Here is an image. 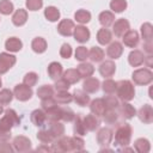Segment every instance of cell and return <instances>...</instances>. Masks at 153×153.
Returning a JSON list of instances; mask_svg holds the SVG:
<instances>
[{
	"label": "cell",
	"instance_id": "7dc6e473",
	"mask_svg": "<svg viewBox=\"0 0 153 153\" xmlns=\"http://www.w3.org/2000/svg\"><path fill=\"white\" fill-rule=\"evenodd\" d=\"M14 7H13V4L10 1V0H1L0 1V13L1 14H11L13 12Z\"/></svg>",
	"mask_w": 153,
	"mask_h": 153
},
{
	"label": "cell",
	"instance_id": "5b68a950",
	"mask_svg": "<svg viewBox=\"0 0 153 153\" xmlns=\"http://www.w3.org/2000/svg\"><path fill=\"white\" fill-rule=\"evenodd\" d=\"M50 148H51V152H72V151H74L69 136L57 137V140L53 143V146Z\"/></svg>",
	"mask_w": 153,
	"mask_h": 153
},
{
	"label": "cell",
	"instance_id": "836d02e7",
	"mask_svg": "<svg viewBox=\"0 0 153 153\" xmlns=\"http://www.w3.org/2000/svg\"><path fill=\"white\" fill-rule=\"evenodd\" d=\"M44 17L49 22H57L60 19V11L55 6H48L44 10Z\"/></svg>",
	"mask_w": 153,
	"mask_h": 153
},
{
	"label": "cell",
	"instance_id": "b9f144b4",
	"mask_svg": "<svg viewBox=\"0 0 153 153\" xmlns=\"http://www.w3.org/2000/svg\"><path fill=\"white\" fill-rule=\"evenodd\" d=\"M86 128L82 123V120L80 116H75L74 117V133L75 135H79V136H82L86 134Z\"/></svg>",
	"mask_w": 153,
	"mask_h": 153
},
{
	"label": "cell",
	"instance_id": "cb8c5ba5",
	"mask_svg": "<svg viewBox=\"0 0 153 153\" xmlns=\"http://www.w3.org/2000/svg\"><path fill=\"white\" fill-rule=\"evenodd\" d=\"M76 72L79 73L80 78H90L93 72H94V67L91 65V63H87V62H81L78 67H76Z\"/></svg>",
	"mask_w": 153,
	"mask_h": 153
},
{
	"label": "cell",
	"instance_id": "603a6c76",
	"mask_svg": "<svg viewBox=\"0 0 153 153\" xmlns=\"http://www.w3.org/2000/svg\"><path fill=\"white\" fill-rule=\"evenodd\" d=\"M5 48L11 53H17L23 48V43L17 37H10L5 42Z\"/></svg>",
	"mask_w": 153,
	"mask_h": 153
},
{
	"label": "cell",
	"instance_id": "484cf974",
	"mask_svg": "<svg viewBox=\"0 0 153 153\" xmlns=\"http://www.w3.org/2000/svg\"><path fill=\"white\" fill-rule=\"evenodd\" d=\"M30 118H31V122H32L35 126H37V127H42V126L44 124L45 120H47L44 110H41V109L33 110V111L31 112Z\"/></svg>",
	"mask_w": 153,
	"mask_h": 153
},
{
	"label": "cell",
	"instance_id": "d590c367",
	"mask_svg": "<svg viewBox=\"0 0 153 153\" xmlns=\"http://www.w3.org/2000/svg\"><path fill=\"white\" fill-rule=\"evenodd\" d=\"M88 57L93 62H100L104 59V50L99 47H92L88 51Z\"/></svg>",
	"mask_w": 153,
	"mask_h": 153
},
{
	"label": "cell",
	"instance_id": "d6986e66",
	"mask_svg": "<svg viewBox=\"0 0 153 153\" xmlns=\"http://www.w3.org/2000/svg\"><path fill=\"white\" fill-rule=\"evenodd\" d=\"M122 53H123V47H122V44H121L120 42H117V41L110 43V45H109L108 49H106L108 56H109L110 59H115V60L118 59V57L122 55Z\"/></svg>",
	"mask_w": 153,
	"mask_h": 153
},
{
	"label": "cell",
	"instance_id": "f35d334b",
	"mask_svg": "<svg viewBox=\"0 0 153 153\" xmlns=\"http://www.w3.org/2000/svg\"><path fill=\"white\" fill-rule=\"evenodd\" d=\"M141 36L145 39V42L152 41L153 38V26L151 23H143L141 25Z\"/></svg>",
	"mask_w": 153,
	"mask_h": 153
},
{
	"label": "cell",
	"instance_id": "3957f363",
	"mask_svg": "<svg viewBox=\"0 0 153 153\" xmlns=\"http://www.w3.org/2000/svg\"><path fill=\"white\" fill-rule=\"evenodd\" d=\"M19 122H20V120H19V116L17 115V112L13 109H6L4 117L0 120V128L5 129V130H11V128L13 126L19 124Z\"/></svg>",
	"mask_w": 153,
	"mask_h": 153
},
{
	"label": "cell",
	"instance_id": "4316f807",
	"mask_svg": "<svg viewBox=\"0 0 153 153\" xmlns=\"http://www.w3.org/2000/svg\"><path fill=\"white\" fill-rule=\"evenodd\" d=\"M82 123H84L86 130H88V131H93V130H96V129L99 127V120H98L97 116L93 115V114L87 115V116L82 120Z\"/></svg>",
	"mask_w": 153,
	"mask_h": 153
},
{
	"label": "cell",
	"instance_id": "c3c4849f",
	"mask_svg": "<svg viewBox=\"0 0 153 153\" xmlns=\"http://www.w3.org/2000/svg\"><path fill=\"white\" fill-rule=\"evenodd\" d=\"M74 55H75V59H76L78 61L84 62V61H85V60L88 57V50L86 49V47L80 45V47H78V48L75 49Z\"/></svg>",
	"mask_w": 153,
	"mask_h": 153
},
{
	"label": "cell",
	"instance_id": "91938a15",
	"mask_svg": "<svg viewBox=\"0 0 153 153\" xmlns=\"http://www.w3.org/2000/svg\"><path fill=\"white\" fill-rule=\"evenodd\" d=\"M13 151V148L11 147V145L7 142V141H1V143H0V152H12Z\"/></svg>",
	"mask_w": 153,
	"mask_h": 153
},
{
	"label": "cell",
	"instance_id": "9a60e30c",
	"mask_svg": "<svg viewBox=\"0 0 153 153\" xmlns=\"http://www.w3.org/2000/svg\"><path fill=\"white\" fill-rule=\"evenodd\" d=\"M128 62L133 67H139L145 62V55L141 50H131L128 55Z\"/></svg>",
	"mask_w": 153,
	"mask_h": 153
},
{
	"label": "cell",
	"instance_id": "4fadbf2b",
	"mask_svg": "<svg viewBox=\"0 0 153 153\" xmlns=\"http://www.w3.org/2000/svg\"><path fill=\"white\" fill-rule=\"evenodd\" d=\"M137 116L140 118L141 122L146 123V124H149L153 122V109L151 105L148 104H145L142 108H140L139 112H137Z\"/></svg>",
	"mask_w": 153,
	"mask_h": 153
},
{
	"label": "cell",
	"instance_id": "f546056e",
	"mask_svg": "<svg viewBox=\"0 0 153 153\" xmlns=\"http://www.w3.org/2000/svg\"><path fill=\"white\" fill-rule=\"evenodd\" d=\"M98 19H99V23L104 27H108L111 24H114V22H115V14L112 12H110V11H103V12H100Z\"/></svg>",
	"mask_w": 153,
	"mask_h": 153
},
{
	"label": "cell",
	"instance_id": "f6af8a7d",
	"mask_svg": "<svg viewBox=\"0 0 153 153\" xmlns=\"http://www.w3.org/2000/svg\"><path fill=\"white\" fill-rule=\"evenodd\" d=\"M13 99V92L8 88H4L0 91V105H7Z\"/></svg>",
	"mask_w": 153,
	"mask_h": 153
},
{
	"label": "cell",
	"instance_id": "bcb514c9",
	"mask_svg": "<svg viewBox=\"0 0 153 153\" xmlns=\"http://www.w3.org/2000/svg\"><path fill=\"white\" fill-rule=\"evenodd\" d=\"M37 80H38V75H37L35 72H29V73H26L25 76L23 78V84H25V85L29 86V87H32V86L36 85Z\"/></svg>",
	"mask_w": 153,
	"mask_h": 153
},
{
	"label": "cell",
	"instance_id": "5bb4252c",
	"mask_svg": "<svg viewBox=\"0 0 153 153\" xmlns=\"http://www.w3.org/2000/svg\"><path fill=\"white\" fill-rule=\"evenodd\" d=\"M112 140V130L110 128H102L99 129L97 134V142L100 146H108L110 145Z\"/></svg>",
	"mask_w": 153,
	"mask_h": 153
},
{
	"label": "cell",
	"instance_id": "8d00e7d4",
	"mask_svg": "<svg viewBox=\"0 0 153 153\" xmlns=\"http://www.w3.org/2000/svg\"><path fill=\"white\" fill-rule=\"evenodd\" d=\"M49 130H50V133L54 135L55 139L61 137V136H63V134H65V127H63V124H61L59 121L51 122Z\"/></svg>",
	"mask_w": 153,
	"mask_h": 153
},
{
	"label": "cell",
	"instance_id": "e575fe53",
	"mask_svg": "<svg viewBox=\"0 0 153 153\" xmlns=\"http://www.w3.org/2000/svg\"><path fill=\"white\" fill-rule=\"evenodd\" d=\"M45 112V117L50 121V122H55V121H60L62 117V109L60 106H55L50 110L44 111Z\"/></svg>",
	"mask_w": 153,
	"mask_h": 153
},
{
	"label": "cell",
	"instance_id": "52a82bcc",
	"mask_svg": "<svg viewBox=\"0 0 153 153\" xmlns=\"http://www.w3.org/2000/svg\"><path fill=\"white\" fill-rule=\"evenodd\" d=\"M17 59L14 55L8 53H1L0 54V74L6 73L10 68H12L16 63Z\"/></svg>",
	"mask_w": 153,
	"mask_h": 153
},
{
	"label": "cell",
	"instance_id": "d4e9b609",
	"mask_svg": "<svg viewBox=\"0 0 153 153\" xmlns=\"http://www.w3.org/2000/svg\"><path fill=\"white\" fill-rule=\"evenodd\" d=\"M47 71H48L49 76H50L51 79H54V80L61 78V76H62V73H63L62 66H61V63H59V62H51V63H49Z\"/></svg>",
	"mask_w": 153,
	"mask_h": 153
},
{
	"label": "cell",
	"instance_id": "ba28073f",
	"mask_svg": "<svg viewBox=\"0 0 153 153\" xmlns=\"http://www.w3.org/2000/svg\"><path fill=\"white\" fill-rule=\"evenodd\" d=\"M13 149L17 152H29L31 149V141L23 135H18L13 139Z\"/></svg>",
	"mask_w": 153,
	"mask_h": 153
},
{
	"label": "cell",
	"instance_id": "6f0895ef",
	"mask_svg": "<svg viewBox=\"0 0 153 153\" xmlns=\"http://www.w3.org/2000/svg\"><path fill=\"white\" fill-rule=\"evenodd\" d=\"M60 55L63 59H69L72 55V47L68 43H63L60 48Z\"/></svg>",
	"mask_w": 153,
	"mask_h": 153
},
{
	"label": "cell",
	"instance_id": "f1b7e54d",
	"mask_svg": "<svg viewBox=\"0 0 153 153\" xmlns=\"http://www.w3.org/2000/svg\"><path fill=\"white\" fill-rule=\"evenodd\" d=\"M111 39H112V35H111V32L106 27H103V29L98 30V32H97V41H98L99 44H102V45L109 44L111 42Z\"/></svg>",
	"mask_w": 153,
	"mask_h": 153
},
{
	"label": "cell",
	"instance_id": "277c9868",
	"mask_svg": "<svg viewBox=\"0 0 153 153\" xmlns=\"http://www.w3.org/2000/svg\"><path fill=\"white\" fill-rule=\"evenodd\" d=\"M131 79L136 85H148L153 80V73L148 68H139L133 72Z\"/></svg>",
	"mask_w": 153,
	"mask_h": 153
},
{
	"label": "cell",
	"instance_id": "ab89813d",
	"mask_svg": "<svg viewBox=\"0 0 153 153\" xmlns=\"http://www.w3.org/2000/svg\"><path fill=\"white\" fill-rule=\"evenodd\" d=\"M37 96L41 99H47V98L53 97L54 96V88H53V86H50V85H43V86L38 87Z\"/></svg>",
	"mask_w": 153,
	"mask_h": 153
},
{
	"label": "cell",
	"instance_id": "ee69618b",
	"mask_svg": "<svg viewBox=\"0 0 153 153\" xmlns=\"http://www.w3.org/2000/svg\"><path fill=\"white\" fill-rule=\"evenodd\" d=\"M116 87H117V82L114 81V80L110 79V78H108L106 80H104L103 84H102V88H103V91H104L105 93H108V94L114 93V92L116 91Z\"/></svg>",
	"mask_w": 153,
	"mask_h": 153
},
{
	"label": "cell",
	"instance_id": "74e56055",
	"mask_svg": "<svg viewBox=\"0 0 153 153\" xmlns=\"http://www.w3.org/2000/svg\"><path fill=\"white\" fill-rule=\"evenodd\" d=\"M74 19L80 24H86L91 20V13L86 10H78L74 13Z\"/></svg>",
	"mask_w": 153,
	"mask_h": 153
},
{
	"label": "cell",
	"instance_id": "11a10c76",
	"mask_svg": "<svg viewBox=\"0 0 153 153\" xmlns=\"http://www.w3.org/2000/svg\"><path fill=\"white\" fill-rule=\"evenodd\" d=\"M41 105H42V109L44 111H47V110H50V109L57 106V103L53 97H50V98H47V99H42V104Z\"/></svg>",
	"mask_w": 153,
	"mask_h": 153
},
{
	"label": "cell",
	"instance_id": "83f0119b",
	"mask_svg": "<svg viewBox=\"0 0 153 153\" xmlns=\"http://www.w3.org/2000/svg\"><path fill=\"white\" fill-rule=\"evenodd\" d=\"M31 48L35 53L37 54H42L47 50V41L43 37H36L32 39L31 42Z\"/></svg>",
	"mask_w": 153,
	"mask_h": 153
},
{
	"label": "cell",
	"instance_id": "db71d44e",
	"mask_svg": "<svg viewBox=\"0 0 153 153\" xmlns=\"http://www.w3.org/2000/svg\"><path fill=\"white\" fill-rule=\"evenodd\" d=\"M54 86H55V90L56 91H68V88H69V84L62 76L59 78V79H56Z\"/></svg>",
	"mask_w": 153,
	"mask_h": 153
},
{
	"label": "cell",
	"instance_id": "30bf717a",
	"mask_svg": "<svg viewBox=\"0 0 153 153\" xmlns=\"http://www.w3.org/2000/svg\"><path fill=\"white\" fill-rule=\"evenodd\" d=\"M73 36H74L75 41H78L80 43H85V42H87L90 39L91 33H90V30L86 26H84V25H76L74 27Z\"/></svg>",
	"mask_w": 153,
	"mask_h": 153
},
{
	"label": "cell",
	"instance_id": "680465c9",
	"mask_svg": "<svg viewBox=\"0 0 153 153\" xmlns=\"http://www.w3.org/2000/svg\"><path fill=\"white\" fill-rule=\"evenodd\" d=\"M11 137V130H5L0 128V142L1 141H7Z\"/></svg>",
	"mask_w": 153,
	"mask_h": 153
},
{
	"label": "cell",
	"instance_id": "4dcf8cb0",
	"mask_svg": "<svg viewBox=\"0 0 153 153\" xmlns=\"http://www.w3.org/2000/svg\"><path fill=\"white\" fill-rule=\"evenodd\" d=\"M134 148L136 152L139 153H148L149 149H151V143L147 139H143V137H140L137 140H135L134 142Z\"/></svg>",
	"mask_w": 153,
	"mask_h": 153
},
{
	"label": "cell",
	"instance_id": "6da1fadb",
	"mask_svg": "<svg viewBox=\"0 0 153 153\" xmlns=\"http://www.w3.org/2000/svg\"><path fill=\"white\" fill-rule=\"evenodd\" d=\"M116 92H117L118 99H121V100H123V102H129V100H131V99L134 98V96H135L134 85H133L129 80H122V81L117 82Z\"/></svg>",
	"mask_w": 153,
	"mask_h": 153
},
{
	"label": "cell",
	"instance_id": "816d5d0a",
	"mask_svg": "<svg viewBox=\"0 0 153 153\" xmlns=\"http://www.w3.org/2000/svg\"><path fill=\"white\" fill-rule=\"evenodd\" d=\"M71 141H72V145H73V149L74 151H81L84 148V140L79 136V135H75V136H71Z\"/></svg>",
	"mask_w": 153,
	"mask_h": 153
},
{
	"label": "cell",
	"instance_id": "2e32d148",
	"mask_svg": "<svg viewBox=\"0 0 153 153\" xmlns=\"http://www.w3.org/2000/svg\"><path fill=\"white\" fill-rule=\"evenodd\" d=\"M129 30V22L124 18H120L114 23V33L117 37H122Z\"/></svg>",
	"mask_w": 153,
	"mask_h": 153
},
{
	"label": "cell",
	"instance_id": "44dd1931",
	"mask_svg": "<svg viewBox=\"0 0 153 153\" xmlns=\"http://www.w3.org/2000/svg\"><path fill=\"white\" fill-rule=\"evenodd\" d=\"M72 96H73V100L80 106H86L90 103V96L84 90H75Z\"/></svg>",
	"mask_w": 153,
	"mask_h": 153
},
{
	"label": "cell",
	"instance_id": "9f6ffc18",
	"mask_svg": "<svg viewBox=\"0 0 153 153\" xmlns=\"http://www.w3.org/2000/svg\"><path fill=\"white\" fill-rule=\"evenodd\" d=\"M61 109H62V117H61V120H63L66 122H71V121L74 120L75 114L73 112L72 109H69V108H61Z\"/></svg>",
	"mask_w": 153,
	"mask_h": 153
},
{
	"label": "cell",
	"instance_id": "e0dca14e",
	"mask_svg": "<svg viewBox=\"0 0 153 153\" xmlns=\"http://www.w3.org/2000/svg\"><path fill=\"white\" fill-rule=\"evenodd\" d=\"M115 71H116V66H115V62H112L111 60L104 61L99 66V73L104 78H111L115 74Z\"/></svg>",
	"mask_w": 153,
	"mask_h": 153
},
{
	"label": "cell",
	"instance_id": "7c38bea8",
	"mask_svg": "<svg viewBox=\"0 0 153 153\" xmlns=\"http://www.w3.org/2000/svg\"><path fill=\"white\" fill-rule=\"evenodd\" d=\"M90 109H91V112L93 115H96V116H103V114L105 112V110L108 108H106V104H105L104 98H97V99H93L91 102Z\"/></svg>",
	"mask_w": 153,
	"mask_h": 153
},
{
	"label": "cell",
	"instance_id": "d6a6232c",
	"mask_svg": "<svg viewBox=\"0 0 153 153\" xmlns=\"http://www.w3.org/2000/svg\"><path fill=\"white\" fill-rule=\"evenodd\" d=\"M57 104H61V105H66V104H69L72 100H73V96L68 92V91H57L55 98Z\"/></svg>",
	"mask_w": 153,
	"mask_h": 153
},
{
	"label": "cell",
	"instance_id": "8992f818",
	"mask_svg": "<svg viewBox=\"0 0 153 153\" xmlns=\"http://www.w3.org/2000/svg\"><path fill=\"white\" fill-rule=\"evenodd\" d=\"M32 88L26 86L25 84H18L16 85L14 90H13V96L20 100V102H26L32 97Z\"/></svg>",
	"mask_w": 153,
	"mask_h": 153
},
{
	"label": "cell",
	"instance_id": "7a4b0ae2",
	"mask_svg": "<svg viewBox=\"0 0 153 153\" xmlns=\"http://www.w3.org/2000/svg\"><path fill=\"white\" fill-rule=\"evenodd\" d=\"M130 137H131V127L127 123L121 124L116 131H115V141L117 146H127L130 142Z\"/></svg>",
	"mask_w": 153,
	"mask_h": 153
},
{
	"label": "cell",
	"instance_id": "ffe728a7",
	"mask_svg": "<svg viewBox=\"0 0 153 153\" xmlns=\"http://www.w3.org/2000/svg\"><path fill=\"white\" fill-rule=\"evenodd\" d=\"M99 85H100V82H99L98 79L90 76V78L85 79V81L82 84V90L87 93H96L99 88Z\"/></svg>",
	"mask_w": 153,
	"mask_h": 153
},
{
	"label": "cell",
	"instance_id": "ac0fdd59",
	"mask_svg": "<svg viewBox=\"0 0 153 153\" xmlns=\"http://www.w3.org/2000/svg\"><path fill=\"white\" fill-rule=\"evenodd\" d=\"M117 109L120 110V114L122 115V117H124L127 120H130V118H133L136 115L135 108L131 104H129L128 102H123L122 104H118Z\"/></svg>",
	"mask_w": 153,
	"mask_h": 153
},
{
	"label": "cell",
	"instance_id": "1f68e13d",
	"mask_svg": "<svg viewBox=\"0 0 153 153\" xmlns=\"http://www.w3.org/2000/svg\"><path fill=\"white\" fill-rule=\"evenodd\" d=\"M62 78H63L69 85H72V84H76V82L80 80V75H79V73L76 72V69H73V68L65 71V72L62 73Z\"/></svg>",
	"mask_w": 153,
	"mask_h": 153
},
{
	"label": "cell",
	"instance_id": "7402d4cb",
	"mask_svg": "<svg viewBox=\"0 0 153 153\" xmlns=\"http://www.w3.org/2000/svg\"><path fill=\"white\" fill-rule=\"evenodd\" d=\"M26 20H27V12H26V10H24V8L17 10V11L13 13V16H12V23H13L16 26H22V25H24V24L26 23Z\"/></svg>",
	"mask_w": 153,
	"mask_h": 153
},
{
	"label": "cell",
	"instance_id": "be15d7a7",
	"mask_svg": "<svg viewBox=\"0 0 153 153\" xmlns=\"http://www.w3.org/2000/svg\"><path fill=\"white\" fill-rule=\"evenodd\" d=\"M4 112V109H2V105H0V115Z\"/></svg>",
	"mask_w": 153,
	"mask_h": 153
},
{
	"label": "cell",
	"instance_id": "e7e4bbea",
	"mask_svg": "<svg viewBox=\"0 0 153 153\" xmlns=\"http://www.w3.org/2000/svg\"><path fill=\"white\" fill-rule=\"evenodd\" d=\"M1 85H2V81H1V78H0V87H1Z\"/></svg>",
	"mask_w": 153,
	"mask_h": 153
},
{
	"label": "cell",
	"instance_id": "60d3db41",
	"mask_svg": "<svg viewBox=\"0 0 153 153\" xmlns=\"http://www.w3.org/2000/svg\"><path fill=\"white\" fill-rule=\"evenodd\" d=\"M37 139L44 145H48V143H50V142H53L55 140V137L50 133V130H39L37 133Z\"/></svg>",
	"mask_w": 153,
	"mask_h": 153
},
{
	"label": "cell",
	"instance_id": "94428289",
	"mask_svg": "<svg viewBox=\"0 0 153 153\" xmlns=\"http://www.w3.org/2000/svg\"><path fill=\"white\" fill-rule=\"evenodd\" d=\"M152 47H153V43H152V41H148V42H145V50H146V53H148V55H152V53H153V49H152Z\"/></svg>",
	"mask_w": 153,
	"mask_h": 153
},
{
	"label": "cell",
	"instance_id": "f5cc1de1",
	"mask_svg": "<svg viewBox=\"0 0 153 153\" xmlns=\"http://www.w3.org/2000/svg\"><path fill=\"white\" fill-rule=\"evenodd\" d=\"M105 100V104H106V108L108 109H117L118 108V98H116L115 96H106L104 98Z\"/></svg>",
	"mask_w": 153,
	"mask_h": 153
},
{
	"label": "cell",
	"instance_id": "8fae6325",
	"mask_svg": "<svg viewBox=\"0 0 153 153\" xmlns=\"http://www.w3.org/2000/svg\"><path fill=\"white\" fill-rule=\"evenodd\" d=\"M123 43L124 45H127L128 48H135L139 44V33L135 30H128L123 36Z\"/></svg>",
	"mask_w": 153,
	"mask_h": 153
},
{
	"label": "cell",
	"instance_id": "6125c7cd",
	"mask_svg": "<svg viewBox=\"0 0 153 153\" xmlns=\"http://www.w3.org/2000/svg\"><path fill=\"white\" fill-rule=\"evenodd\" d=\"M36 151L37 152H41V151H43V152H51V148L48 147V146H41V147H37Z\"/></svg>",
	"mask_w": 153,
	"mask_h": 153
},
{
	"label": "cell",
	"instance_id": "f907efd6",
	"mask_svg": "<svg viewBox=\"0 0 153 153\" xmlns=\"http://www.w3.org/2000/svg\"><path fill=\"white\" fill-rule=\"evenodd\" d=\"M25 6L29 11H38L43 6V0H26Z\"/></svg>",
	"mask_w": 153,
	"mask_h": 153
},
{
	"label": "cell",
	"instance_id": "9c48e42d",
	"mask_svg": "<svg viewBox=\"0 0 153 153\" xmlns=\"http://www.w3.org/2000/svg\"><path fill=\"white\" fill-rule=\"evenodd\" d=\"M74 23L73 20L71 19H63L57 25V31L60 35L65 36V37H68V36H72L73 35V31H74Z\"/></svg>",
	"mask_w": 153,
	"mask_h": 153
},
{
	"label": "cell",
	"instance_id": "7bdbcfd3",
	"mask_svg": "<svg viewBox=\"0 0 153 153\" xmlns=\"http://www.w3.org/2000/svg\"><path fill=\"white\" fill-rule=\"evenodd\" d=\"M110 8L115 13H121L127 8V0H111Z\"/></svg>",
	"mask_w": 153,
	"mask_h": 153
},
{
	"label": "cell",
	"instance_id": "681fc988",
	"mask_svg": "<svg viewBox=\"0 0 153 153\" xmlns=\"http://www.w3.org/2000/svg\"><path fill=\"white\" fill-rule=\"evenodd\" d=\"M104 121L106 123H115L117 121V112L116 109H106L105 112L103 114Z\"/></svg>",
	"mask_w": 153,
	"mask_h": 153
}]
</instances>
